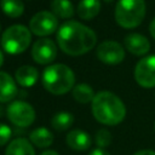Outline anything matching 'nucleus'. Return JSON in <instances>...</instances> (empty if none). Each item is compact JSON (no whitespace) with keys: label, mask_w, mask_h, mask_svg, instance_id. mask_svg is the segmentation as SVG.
<instances>
[{"label":"nucleus","mask_w":155,"mask_h":155,"mask_svg":"<svg viewBox=\"0 0 155 155\" xmlns=\"http://www.w3.org/2000/svg\"><path fill=\"white\" fill-rule=\"evenodd\" d=\"M57 42L65 54L81 56L94 47L97 35L91 28L78 21H68L58 28Z\"/></svg>","instance_id":"obj_1"},{"label":"nucleus","mask_w":155,"mask_h":155,"mask_svg":"<svg viewBox=\"0 0 155 155\" xmlns=\"http://www.w3.org/2000/svg\"><path fill=\"white\" fill-rule=\"evenodd\" d=\"M93 117L107 126H115L124 121L126 107L124 102L110 91H99L91 102Z\"/></svg>","instance_id":"obj_2"},{"label":"nucleus","mask_w":155,"mask_h":155,"mask_svg":"<svg viewBox=\"0 0 155 155\" xmlns=\"http://www.w3.org/2000/svg\"><path fill=\"white\" fill-rule=\"evenodd\" d=\"M74 71L65 64H50L42 73V85L50 93L62 96L74 88Z\"/></svg>","instance_id":"obj_3"},{"label":"nucleus","mask_w":155,"mask_h":155,"mask_svg":"<svg viewBox=\"0 0 155 155\" xmlns=\"http://www.w3.org/2000/svg\"><path fill=\"white\" fill-rule=\"evenodd\" d=\"M144 0H119L115 6V21L125 29L137 28L145 17Z\"/></svg>","instance_id":"obj_4"},{"label":"nucleus","mask_w":155,"mask_h":155,"mask_svg":"<svg viewBox=\"0 0 155 155\" xmlns=\"http://www.w3.org/2000/svg\"><path fill=\"white\" fill-rule=\"evenodd\" d=\"M31 41V31L22 24H13L8 27L1 35V46L5 52L10 54L23 53Z\"/></svg>","instance_id":"obj_5"},{"label":"nucleus","mask_w":155,"mask_h":155,"mask_svg":"<svg viewBox=\"0 0 155 155\" xmlns=\"http://www.w3.org/2000/svg\"><path fill=\"white\" fill-rule=\"evenodd\" d=\"M6 116L17 127L25 128L34 122L35 110L29 103L17 99V101H12L6 108Z\"/></svg>","instance_id":"obj_6"},{"label":"nucleus","mask_w":155,"mask_h":155,"mask_svg":"<svg viewBox=\"0 0 155 155\" xmlns=\"http://www.w3.org/2000/svg\"><path fill=\"white\" fill-rule=\"evenodd\" d=\"M29 29L38 36L51 35L58 29V18L50 11H40L31 17Z\"/></svg>","instance_id":"obj_7"},{"label":"nucleus","mask_w":155,"mask_h":155,"mask_svg":"<svg viewBox=\"0 0 155 155\" xmlns=\"http://www.w3.org/2000/svg\"><path fill=\"white\" fill-rule=\"evenodd\" d=\"M97 58L108 65L120 64L125 58V50L117 41L105 40L97 46Z\"/></svg>","instance_id":"obj_8"},{"label":"nucleus","mask_w":155,"mask_h":155,"mask_svg":"<svg viewBox=\"0 0 155 155\" xmlns=\"http://www.w3.org/2000/svg\"><path fill=\"white\" fill-rule=\"evenodd\" d=\"M134 80L144 88L155 87V54L147 56L136 64Z\"/></svg>","instance_id":"obj_9"},{"label":"nucleus","mask_w":155,"mask_h":155,"mask_svg":"<svg viewBox=\"0 0 155 155\" xmlns=\"http://www.w3.org/2000/svg\"><path fill=\"white\" fill-rule=\"evenodd\" d=\"M31 57L36 63L42 65L52 63L57 57V45L51 39H39L31 47Z\"/></svg>","instance_id":"obj_10"},{"label":"nucleus","mask_w":155,"mask_h":155,"mask_svg":"<svg viewBox=\"0 0 155 155\" xmlns=\"http://www.w3.org/2000/svg\"><path fill=\"white\" fill-rule=\"evenodd\" d=\"M124 45H125L126 50L134 56H144L150 50L149 40L139 33L127 34L124 39Z\"/></svg>","instance_id":"obj_11"},{"label":"nucleus","mask_w":155,"mask_h":155,"mask_svg":"<svg viewBox=\"0 0 155 155\" xmlns=\"http://www.w3.org/2000/svg\"><path fill=\"white\" fill-rule=\"evenodd\" d=\"M67 145L75 151H85L91 147V137L84 130L76 128L68 132L65 137Z\"/></svg>","instance_id":"obj_12"},{"label":"nucleus","mask_w":155,"mask_h":155,"mask_svg":"<svg viewBox=\"0 0 155 155\" xmlns=\"http://www.w3.org/2000/svg\"><path fill=\"white\" fill-rule=\"evenodd\" d=\"M18 93L17 82L13 78L6 73L0 71V103H6L12 101Z\"/></svg>","instance_id":"obj_13"},{"label":"nucleus","mask_w":155,"mask_h":155,"mask_svg":"<svg viewBox=\"0 0 155 155\" xmlns=\"http://www.w3.org/2000/svg\"><path fill=\"white\" fill-rule=\"evenodd\" d=\"M39 79V71L33 65H22L15 73V80L22 87H31Z\"/></svg>","instance_id":"obj_14"},{"label":"nucleus","mask_w":155,"mask_h":155,"mask_svg":"<svg viewBox=\"0 0 155 155\" xmlns=\"http://www.w3.org/2000/svg\"><path fill=\"white\" fill-rule=\"evenodd\" d=\"M5 155H35V150L28 139L16 138L8 143Z\"/></svg>","instance_id":"obj_15"},{"label":"nucleus","mask_w":155,"mask_h":155,"mask_svg":"<svg viewBox=\"0 0 155 155\" xmlns=\"http://www.w3.org/2000/svg\"><path fill=\"white\" fill-rule=\"evenodd\" d=\"M76 11H78V16L81 19H85V21L92 19L101 11V1L99 0H80Z\"/></svg>","instance_id":"obj_16"},{"label":"nucleus","mask_w":155,"mask_h":155,"mask_svg":"<svg viewBox=\"0 0 155 155\" xmlns=\"http://www.w3.org/2000/svg\"><path fill=\"white\" fill-rule=\"evenodd\" d=\"M29 139L38 148H47L53 143V134L46 127H38L30 132Z\"/></svg>","instance_id":"obj_17"},{"label":"nucleus","mask_w":155,"mask_h":155,"mask_svg":"<svg viewBox=\"0 0 155 155\" xmlns=\"http://www.w3.org/2000/svg\"><path fill=\"white\" fill-rule=\"evenodd\" d=\"M52 13L58 18H70L74 16V6L70 0H52L51 2Z\"/></svg>","instance_id":"obj_18"},{"label":"nucleus","mask_w":155,"mask_h":155,"mask_svg":"<svg viewBox=\"0 0 155 155\" xmlns=\"http://www.w3.org/2000/svg\"><path fill=\"white\" fill-rule=\"evenodd\" d=\"M73 98L81 104H86L93 101L94 98V91L93 88L87 84H78L73 88Z\"/></svg>","instance_id":"obj_19"},{"label":"nucleus","mask_w":155,"mask_h":155,"mask_svg":"<svg viewBox=\"0 0 155 155\" xmlns=\"http://www.w3.org/2000/svg\"><path fill=\"white\" fill-rule=\"evenodd\" d=\"M73 124H74V116L68 111L56 113L51 119V126L53 127V130L58 132H63L68 130Z\"/></svg>","instance_id":"obj_20"},{"label":"nucleus","mask_w":155,"mask_h":155,"mask_svg":"<svg viewBox=\"0 0 155 155\" xmlns=\"http://www.w3.org/2000/svg\"><path fill=\"white\" fill-rule=\"evenodd\" d=\"M1 10L6 16L17 18L24 12V4L22 0H1Z\"/></svg>","instance_id":"obj_21"},{"label":"nucleus","mask_w":155,"mask_h":155,"mask_svg":"<svg viewBox=\"0 0 155 155\" xmlns=\"http://www.w3.org/2000/svg\"><path fill=\"white\" fill-rule=\"evenodd\" d=\"M94 142L98 145V148H107L110 145L111 143V133L107 130V128H101L97 131L96 136H94Z\"/></svg>","instance_id":"obj_22"},{"label":"nucleus","mask_w":155,"mask_h":155,"mask_svg":"<svg viewBox=\"0 0 155 155\" xmlns=\"http://www.w3.org/2000/svg\"><path fill=\"white\" fill-rule=\"evenodd\" d=\"M12 136V130L6 124L0 122V147L7 144L10 142V138Z\"/></svg>","instance_id":"obj_23"},{"label":"nucleus","mask_w":155,"mask_h":155,"mask_svg":"<svg viewBox=\"0 0 155 155\" xmlns=\"http://www.w3.org/2000/svg\"><path fill=\"white\" fill-rule=\"evenodd\" d=\"M88 155H110L105 149H102V148H96L93 150H91V153Z\"/></svg>","instance_id":"obj_24"},{"label":"nucleus","mask_w":155,"mask_h":155,"mask_svg":"<svg viewBox=\"0 0 155 155\" xmlns=\"http://www.w3.org/2000/svg\"><path fill=\"white\" fill-rule=\"evenodd\" d=\"M133 155H155V151L154 150H150V149H143V150L136 151Z\"/></svg>","instance_id":"obj_25"},{"label":"nucleus","mask_w":155,"mask_h":155,"mask_svg":"<svg viewBox=\"0 0 155 155\" xmlns=\"http://www.w3.org/2000/svg\"><path fill=\"white\" fill-rule=\"evenodd\" d=\"M149 31H150L151 36L155 39V17L153 18V21H151L150 24H149Z\"/></svg>","instance_id":"obj_26"},{"label":"nucleus","mask_w":155,"mask_h":155,"mask_svg":"<svg viewBox=\"0 0 155 155\" xmlns=\"http://www.w3.org/2000/svg\"><path fill=\"white\" fill-rule=\"evenodd\" d=\"M40 155H59V154L57 151H54V150H45Z\"/></svg>","instance_id":"obj_27"},{"label":"nucleus","mask_w":155,"mask_h":155,"mask_svg":"<svg viewBox=\"0 0 155 155\" xmlns=\"http://www.w3.org/2000/svg\"><path fill=\"white\" fill-rule=\"evenodd\" d=\"M5 113H6V109H5V108H4V107L0 104V117H1V116H2Z\"/></svg>","instance_id":"obj_28"},{"label":"nucleus","mask_w":155,"mask_h":155,"mask_svg":"<svg viewBox=\"0 0 155 155\" xmlns=\"http://www.w3.org/2000/svg\"><path fill=\"white\" fill-rule=\"evenodd\" d=\"M2 63H4V54H2V52L0 50V67L2 65Z\"/></svg>","instance_id":"obj_29"},{"label":"nucleus","mask_w":155,"mask_h":155,"mask_svg":"<svg viewBox=\"0 0 155 155\" xmlns=\"http://www.w3.org/2000/svg\"><path fill=\"white\" fill-rule=\"evenodd\" d=\"M0 31H1V24H0Z\"/></svg>","instance_id":"obj_30"},{"label":"nucleus","mask_w":155,"mask_h":155,"mask_svg":"<svg viewBox=\"0 0 155 155\" xmlns=\"http://www.w3.org/2000/svg\"><path fill=\"white\" fill-rule=\"evenodd\" d=\"M154 128H155V122H154Z\"/></svg>","instance_id":"obj_31"}]
</instances>
